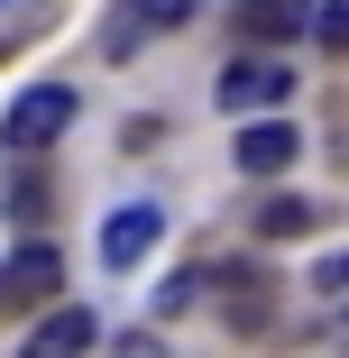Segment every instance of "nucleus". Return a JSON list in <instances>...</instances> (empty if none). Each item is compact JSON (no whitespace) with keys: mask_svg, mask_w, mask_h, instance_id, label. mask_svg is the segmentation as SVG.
Wrapping results in <instances>:
<instances>
[{"mask_svg":"<svg viewBox=\"0 0 349 358\" xmlns=\"http://www.w3.org/2000/svg\"><path fill=\"white\" fill-rule=\"evenodd\" d=\"M64 129H74V83H37V92H19V101H10V120H0V138H10L19 157L55 148Z\"/></svg>","mask_w":349,"mask_h":358,"instance_id":"f257e3e1","label":"nucleus"},{"mask_svg":"<svg viewBox=\"0 0 349 358\" xmlns=\"http://www.w3.org/2000/svg\"><path fill=\"white\" fill-rule=\"evenodd\" d=\"M193 10H202V0H120L111 28H101V55H129L138 37H157V28H184Z\"/></svg>","mask_w":349,"mask_h":358,"instance_id":"f03ea898","label":"nucleus"},{"mask_svg":"<svg viewBox=\"0 0 349 358\" xmlns=\"http://www.w3.org/2000/svg\"><path fill=\"white\" fill-rule=\"evenodd\" d=\"M212 92H221V110L248 120V110H266V101H285L294 74H285V64H266V55H248V64H221V83H212Z\"/></svg>","mask_w":349,"mask_h":358,"instance_id":"7ed1b4c3","label":"nucleus"},{"mask_svg":"<svg viewBox=\"0 0 349 358\" xmlns=\"http://www.w3.org/2000/svg\"><path fill=\"white\" fill-rule=\"evenodd\" d=\"M92 340H101V322H92L83 303H46V322L19 340V358H83Z\"/></svg>","mask_w":349,"mask_h":358,"instance_id":"20e7f679","label":"nucleus"},{"mask_svg":"<svg viewBox=\"0 0 349 358\" xmlns=\"http://www.w3.org/2000/svg\"><path fill=\"white\" fill-rule=\"evenodd\" d=\"M157 239H166V221H157V211H148V202H120L111 221H101V266H138Z\"/></svg>","mask_w":349,"mask_h":358,"instance_id":"39448f33","label":"nucleus"},{"mask_svg":"<svg viewBox=\"0 0 349 358\" xmlns=\"http://www.w3.org/2000/svg\"><path fill=\"white\" fill-rule=\"evenodd\" d=\"M212 294H221V313H230L239 331H266V303H276V285H266L257 266H212Z\"/></svg>","mask_w":349,"mask_h":358,"instance_id":"423d86ee","label":"nucleus"},{"mask_svg":"<svg viewBox=\"0 0 349 358\" xmlns=\"http://www.w3.org/2000/svg\"><path fill=\"white\" fill-rule=\"evenodd\" d=\"M294 148H304V138H294V120H248L230 157H239L248 175H285V166H294Z\"/></svg>","mask_w":349,"mask_h":358,"instance_id":"0eeeda50","label":"nucleus"},{"mask_svg":"<svg viewBox=\"0 0 349 358\" xmlns=\"http://www.w3.org/2000/svg\"><path fill=\"white\" fill-rule=\"evenodd\" d=\"M239 28L248 37H304L313 28V0H239Z\"/></svg>","mask_w":349,"mask_h":358,"instance_id":"6e6552de","label":"nucleus"},{"mask_svg":"<svg viewBox=\"0 0 349 358\" xmlns=\"http://www.w3.org/2000/svg\"><path fill=\"white\" fill-rule=\"evenodd\" d=\"M55 294V248H28L10 275H0V313H10V303H46Z\"/></svg>","mask_w":349,"mask_h":358,"instance_id":"1a4fd4ad","label":"nucleus"},{"mask_svg":"<svg viewBox=\"0 0 349 358\" xmlns=\"http://www.w3.org/2000/svg\"><path fill=\"white\" fill-rule=\"evenodd\" d=\"M257 230H266V239H304V230H313V202H266Z\"/></svg>","mask_w":349,"mask_h":358,"instance_id":"9d476101","label":"nucleus"},{"mask_svg":"<svg viewBox=\"0 0 349 358\" xmlns=\"http://www.w3.org/2000/svg\"><path fill=\"white\" fill-rule=\"evenodd\" d=\"M202 294H212V266H184V275L166 285V294H157V313H193Z\"/></svg>","mask_w":349,"mask_h":358,"instance_id":"9b49d317","label":"nucleus"},{"mask_svg":"<svg viewBox=\"0 0 349 358\" xmlns=\"http://www.w3.org/2000/svg\"><path fill=\"white\" fill-rule=\"evenodd\" d=\"M313 285L331 303H349V248H331V257H313Z\"/></svg>","mask_w":349,"mask_h":358,"instance_id":"f8f14e48","label":"nucleus"},{"mask_svg":"<svg viewBox=\"0 0 349 358\" xmlns=\"http://www.w3.org/2000/svg\"><path fill=\"white\" fill-rule=\"evenodd\" d=\"M313 37H322L331 55H349V0H331V10H313Z\"/></svg>","mask_w":349,"mask_h":358,"instance_id":"ddd939ff","label":"nucleus"}]
</instances>
